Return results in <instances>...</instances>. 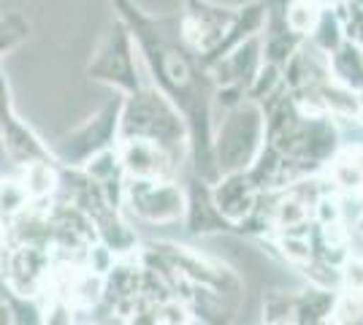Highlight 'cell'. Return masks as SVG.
Listing matches in <instances>:
<instances>
[{"instance_id":"6da1fadb","label":"cell","mask_w":363,"mask_h":325,"mask_svg":"<svg viewBox=\"0 0 363 325\" xmlns=\"http://www.w3.org/2000/svg\"><path fill=\"white\" fill-rule=\"evenodd\" d=\"M120 139H147L160 144L171 155H187V125L179 108L155 84L144 81L138 90L122 95Z\"/></svg>"},{"instance_id":"7a4b0ae2","label":"cell","mask_w":363,"mask_h":325,"mask_svg":"<svg viewBox=\"0 0 363 325\" xmlns=\"http://www.w3.org/2000/svg\"><path fill=\"white\" fill-rule=\"evenodd\" d=\"M266 144V114L260 103L244 98L214 122V157L220 173L247 171Z\"/></svg>"},{"instance_id":"3957f363","label":"cell","mask_w":363,"mask_h":325,"mask_svg":"<svg viewBox=\"0 0 363 325\" xmlns=\"http://www.w3.org/2000/svg\"><path fill=\"white\" fill-rule=\"evenodd\" d=\"M138 65H141V55H138L136 41L128 30V25L120 16H114L101 47L95 52V57H92L87 74L95 81H104L108 87L120 90L122 95H128L144 84Z\"/></svg>"},{"instance_id":"277c9868","label":"cell","mask_w":363,"mask_h":325,"mask_svg":"<svg viewBox=\"0 0 363 325\" xmlns=\"http://www.w3.org/2000/svg\"><path fill=\"white\" fill-rule=\"evenodd\" d=\"M120 111L122 95L106 101L95 117L84 120L74 133H68L65 139L52 147L55 163H62L65 169H82L92 155L117 147V141H120Z\"/></svg>"},{"instance_id":"5b68a950","label":"cell","mask_w":363,"mask_h":325,"mask_svg":"<svg viewBox=\"0 0 363 325\" xmlns=\"http://www.w3.org/2000/svg\"><path fill=\"white\" fill-rule=\"evenodd\" d=\"M184 187L177 179H128L122 182V206L150 225H179L184 217Z\"/></svg>"},{"instance_id":"8992f818","label":"cell","mask_w":363,"mask_h":325,"mask_svg":"<svg viewBox=\"0 0 363 325\" xmlns=\"http://www.w3.org/2000/svg\"><path fill=\"white\" fill-rule=\"evenodd\" d=\"M233 16H236V8L220 6L214 0H184V8L179 14L182 41L193 49L201 60L220 44V38L225 35Z\"/></svg>"},{"instance_id":"52a82bcc","label":"cell","mask_w":363,"mask_h":325,"mask_svg":"<svg viewBox=\"0 0 363 325\" xmlns=\"http://www.w3.org/2000/svg\"><path fill=\"white\" fill-rule=\"evenodd\" d=\"M114 149L128 179H177L179 173V157L171 155L155 141L120 139Z\"/></svg>"},{"instance_id":"ba28073f","label":"cell","mask_w":363,"mask_h":325,"mask_svg":"<svg viewBox=\"0 0 363 325\" xmlns=\"http://www.w3.org/2000/svg\"><path fill=\"white\" fill-rule=\"evenodd\" d=\"M257 198H260V190L247 171H228V173H220L217 182H212L214 206L233 225V231L244 217L255 212Z\"/></svg>"},{"instance_id":"9c48e42d","label":"cell","mask_w":363,"mask_h":325,"mask_svg":"<svg viewBox=\"0 0 363 325\" xmlns=\"http://www.w3.org/2000/svg\"><path fill=\"white\" fill-rule=\"evenodd\" d=\"M184 217L182 225L190 236H217V233H233V225L225 217L217 212V206L212 201V185L198 179L190 182V187H184Z\"/></svg>"},{"instance_id":"30bf717a","label":"cell","mask_w":363,"mask_h":325,"mask_svg":"<svg viewBox=\"0 0 363 325\" xmlns=\"http://www.w3.org/2000/svg\"><path fill=\"white\" fill-rule=\"evenodd\" d=\"M328 74L331 81L361 93L363 90V47L345 41L339 49H333L328 55Z\"/></svg>"},{"instance_id":"8fae6325","label":"cell","mask_w":363,"mask_h":325,"mask_svg":"<svg viewBox=\"0 0 363 325\" xmlns=\"http://www.w3.org/2000/svg\"><path fill=\"white\" fill-rule=\"evenodd\" d=\"M336 293L339 290H328V287H318V285H309L306 290H298L296 293V307H293V323H301V325L328 323Z\"/></svg>"},{"instance_id":"7c38bea8","label":"cell","mask_w":363,"mask_h":325,"mask_svg":"<svg viewBox=\"0 0 363 325\" xmlns=\"http://www.w3.org/2000/svg\"><path fill=\"white\" fill-rule=\"evenodd\" d=\"M306 38H309L320 52H325V55H331L333 49L342 47L347 38H345V25H342L339 11H336L333 6H323L318 22H315V28H312V33H309Z\"/></svg>"},{"instance_id":"4fadbf2b","label":"cell","mask_w":363,"mask_h":325,"mask_svg":"<svg viewBox=\"0 0 363 325\" xmlns=\"http://www.w3.org/2000/svg\"><path fill=\"white\" fill-rule=\"evenodd\" d=\"M22 171H25V176L19 182L28 190L30 201L52 195L60 185V173L55 169V160H33L28 166H22Z\"/></svg>"},{"instance_id":"5bb4252c","label":"cell","mask_w":363,"mask_h":325,"mask_svg":"<svg viewBox=\"0 0 363 325\" xmlns=\"http://www.w3.org/2000/svg\"><path fill=\"white\" fill-rule=\"evenodd\" d=\"M303 35L296 30H277V33H260V47H263V62L285 65L288 57L301 47Z\"/></svg>"},{"instance_id":"9a60e30c","label":"cell","mask_w":363,"mask_h":325,"mask_svg":"<svg viewBox=\"0 0 363 325\" xmlns=\"http://www.w3.org/2000/svg\"><path fill=\"white\" fill-rule=\"evenodd\" d=\"M282 87H285V81H282V68L274 65V62H263L260 71L255 74V79H252V84L247 87V98L255 101V103H263L266 98H272L274 93H279Z\"/></svg>"},{"instance_id":"2e32d148","label":"cell","mask_w":363,"mask_h":325,"mask_svg":"<svg viewBox=\"0 0 363 325\" xmlns=\"http://www.w3.org/2000/svg\"><path fill=\"white\" fill-rule=\"evenodd\" d=\"M328 323H363V293L361 290H339L333 301Z\"/></svg>"},{"instance_id":"e0dca14e","label":"cell","mask_w":363,"mask_h":325,"mask_svg":"<svg viewBox=\"0 0 363 325\" xmlns=\"http://www.w3.org/2000/svg\"><path fill=\"white\" fill-rule=\"evenodd\" d=\"M296 293L272 290L263 295V323H293Z\"/></svg>"},{"instance_id":"ac0fdd59","label":"cell","mask_w":363,"mask_h":325,"mask_svg":"<svg viewBox=\"0 0 363 325\" xmlns=\"http://www.w3.org/2000/svg\"><path fill=\"white\" fill-rule=\"evenodd\" d=\"M320 8L318 3H303V0H290V8H288V28L290 30H296L298 35H309L312 28H315V22H318L320 16Z\"/></svg>"},{"instance_id":"d6986e66","label":"cell","mask_w":363,"mask_h":325,"mask_svg":"<svg viewBox=\"0 0 363 325\" xmlns=\"http://www.w3.org/2000/svg\"><path fill=\"white\" fill-rule=\"evenodd\" d=\"M342 287L363 293V252H350L342 263Z\"/></svg>"},{"instance_id":"ffe728a7","label":"cell","mask_w":363,"mask_h":325,"mask_svg":"<svg viewBox=\"0 0 363 325\" xmlns=\"http://www.w3.org/2000/svg\"><path fill=\"white\" fill-rule=\"evenodd\" d=\"M352 233H358V236H363V209L358 212V217H355V222H352Z\"/></svg>"},{"instance_id":"44dd1931","label":"cell","mask_w":363,"mask_h":325,"mask_svg":"<svg viewBox=\"0 0 363 325\" xmlns=\"http://www.w3.org/2000/svg\"><path fill=\"white\" fill-rule=\"evenodd\" d=\"M342 3H345V0H323V6H333V8L342 6Z\"/></svg>"}]
</instances>
